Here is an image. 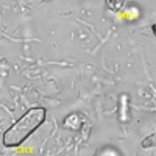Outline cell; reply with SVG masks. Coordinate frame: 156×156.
I'll return each instance as SVG.
<instances>
[{
	"instance_id": "cell-1",
	"label": "cell",
	"mask_w": 156,
	"mask_h": 156,
	"mask_svg": "<svg viewBox=\"0 0 156 156\" xmlns=\"http://www.w3.org/2000/svg\"><path fill=\"white\" fill-rule=\"evenodd\" d=\"M45 117H47V109L42 106L28 109L3 133V139H2L3 145L8 148L20 147L45 122Z\"/></svg>"
},
{
	"instance_id": "cell-2",
	"label": "cell",
	"mask_w": 156,
	"mask_h": 156,
	"mask_svg": "<svg viewBox=\"0 0 156 156\" xmlns=\"http://www.w3.org/2000/svg\"><path fill=\"white\" fill-rule=\"evenodd\" d=\"M81 125V119L78 114H70L66 120H64V126L69 128V129H78Z\"/></svg>"
},
{
	"instance_id": "cell-3",
	"label": "cell",
	"mask_w": 156,
	"mask_h": 156,
	"mask_svg": "<svg viewBox=\"0 0 156 156\" xmlns=\"http://www.w3.org/2000/svg\"><path fill=\"white\" fill-rule=\"evenodd\" d=\"M106 6L112 12H119L125 6V0H106Z\"/></svg>"
},
{
	"instance_id": "cell-4",
	"label": "cell",
	"mask_w": 156,
	"mask_h": 156,
	"mask_svg": "<svg viewBox=\"0 0 156 156\" xmlns=\"http://www.w3.org/2000/svg\"><path fill=\"white\" fill-rule=\"evenodd\" d=\"M142 147L148 148V147H156V134H151L150 137L142 140Z\"/></svg>"
},
{
	"instance_id": "cell-5",
	"label": "cell",
	"mask_w": 156,
	"mask_h": 156,
	"mask_svg": "<svg viewBox=\"0 0 156 156\" xmlns=\"http://www.w3.org/2000/svg\"><path fill=\"white\" fill-rule=\"evenodd\" d=\"M151 31H153V34H154V37H156V23L151 25Z\"/></svg>"
}]
</instances>
